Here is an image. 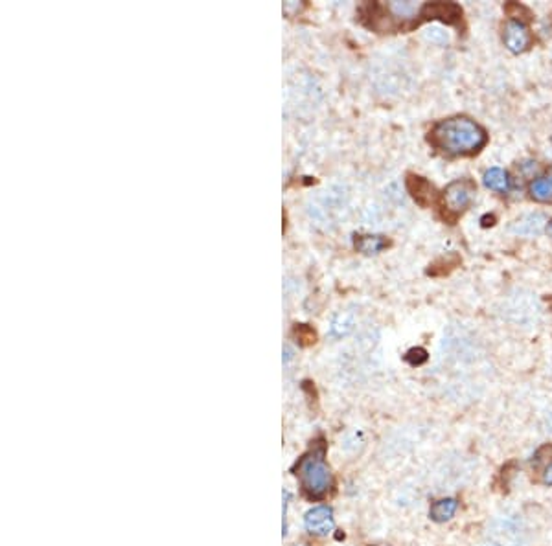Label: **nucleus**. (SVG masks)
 <instances>
[{"mask_svg":"<svg viewBox=\"0 0 552 546\" xmlns=\"http://www.w3.org/2000/svg\"><path fill=\"white\" fill-rule=\"evenodd\" d=\"M429 142L450 157H470L484 148L488 134L471 118L451 116L433 125Z\"/></svg>","mask_w":552,"mask_h":546,"instance_id":"obj_1","label":"nucleus"},{"mask_svg":"<svg viewBox=\"0 0 552 546\" xmlns=\"http://www.w3.org/2000/svg\"><path fill=\"white\" fill-rule=\"evenodd\" d=\"M324 453H326V445L322 439H317L309 453L302 456L297 465L302 491L312 501L324 499L328 491L332 490V471L324 460Z\"/></svg>","mask_w":552,"mask_h":546,"instance_id":"obj_2","label":"nucleus"},{"mask_svg":"<svg viewBox=\"0 0 552 546\" xmlns=\"http://www.w3.org/2000/svg\"><path fill=\"white\" fill-rule=\"evenodd\" d=\"M475 182L470 179H459L447 184L442 194V205L445 212L453 215L464 214L475 199Z\"/></svg>","mask_w":552,"mask_h":546,"instance_id":"obj_3","label":"nucleus"},{"mask_svg":"<svg viewBox=\"0 0 552 546\" xmlns=\"http://www.w3.org/2000/svg\"><path fill=\"white\" fill-rule=\"evenodd\" d=\"M503 42H505L506 50L512 54H523L527 52L532 45V33L528 26L521 21H508L503 26Z\"/></svg>","mask_w":552,"mask_h":546,"instance_id":"obj_4","label":"nucleus"},{"mask_svg":"<svg viewBox=\"0 0 552 546\" xmlns=\"http://www.w3.org/2000/svg\"><path fill=\"white\" fill-rule=\"evenodd\" d=\"M420 17L424 21H440L444 24H459L462 19V8L453 2H429L422 6Z\"/></svg>","mask_w":552,"mask_h":546,"instance_id":"obj_5","label":"nucleus"},{"mask_svg":"<svg viewBox=\"0 0 552 546\" xmlns=\"http://www.w3.org/2000/svg\"><path fill=\"white\" fill-rule=\"evenodd\" d=\"M304 526L312 536H330L335 528L333 511L330 506H315L304 515Z\"/></svg>","mask_w":552,"mask_h":546,"instance_id":"obj_6","label":"nucleus"},{"mask_svg":"<svg viewBox=\"0 0 552 546\" xmlns=\"http://www.w3.org/2000/svg\"><path fill=\"white\" fill-rule=\"evenodd\" d=\"M407 192L411 194V197L414 199V203H418L422 208H429L435 203V188L424 177L420 175H407Z\"/></svg>","mask_w":552,"mask_h":546,"instance_id":"obj_7","label":"nucleus"},{"mask_svg":"<svg viewBox=\"0 0 552 546\" xmlns=\"http://www.w3.org/2000/svg\"><path fill=\"white\" fill-rule=\"evenodd\" d=\"M353 247L355 251L365 256H376L379 252L387 251L390 247L389 237L381 234H359L353 237Z\"/></svg>","mask_w":552,"mask_h":546,"instance_id":"obj_8","label":"nucleus"},{"mask_svg":"<svg viewBox=\"0 0 552 546\" xmlns=\"http://www.w3.org/2000/svg\"><path fill=\"white\" fill-rule=\"evenodd\" d=\"M486 188L493 189L497 194H508L512 188L510 175L506 173L503 168H490L482 177Z\"/></svg>","mask_w":552,"mask_h":546,"instance_id":"obj_9","label":"nucleus"},{"mask_svg":"<svg viewBox=\"0 0 552 546\" xmlns=\"http://www.w3.org/2000/svg\"><path fill=\"white\" fill-rule=\"evenodd\" d=\"M457 508H459V501L457 499H440V501L433 502L429 510L431 521L438 522V524L451 521L453 515L457 513Z\"/></svg>","mask_w":552,"mask_h":546,"instance_id":"obj_10","label":"nucleus"},{"mask_svg":"<svg viewBox=\"0 0 552 546\" xmlns=\"http://www.w3.org/2000/svg\"><path fill=\"white\" fill-rule=\"evenodd\" d=\"M545 223H549L545 215L530 214V215H525V217H521V219H517L516 223H514V226H512V230H514V232H517V234L534 235V234H539V232H542V228Z\"/></svg>","mask_w":552,"mask_h":546,"instance_id":"obj_11","label":"nucleus"},{"mask_svg":"<svg viewBox=\"0 0 552 546\" xmlns=\"http://www.w3.org/2000/svg\"><path fill=\"white\" fill-rule=\"evenodd\" d=\"M530 197L537 203H552V179L551 177H537L530 182Z\"/></svg>","mask_w":552,"mask_h":546,"instance_id":"obj_12","label":"nucleus"},{"mask_svg":"<svg viewBox=\"0 0 552 546\" xmlns=\"http://www.w3.org/2000/svg\"><path fill=\"white\" fill-rule=\"evenodd\" d=\"M353 329V317L350 313H341L337 317L333 318L332 327H330V335L333 338L346 337L348 333Z\"/></svg>","mask_w":552,"mask_h":546,"instance_id":"obj_13","label":"nucleus"},{"mask_svg":"<svg viewBox=\"0 0 552 546\" xmlns=\"http://www.w3.org/2000/svg\"><path fill=\"white\" fill-rule=\"evenodd\" d=\"M387 10H389L390 15L398 17V19H413V17L420 15L422 8H418L414 2H390Z\"/></svg>","mask_w":552,"mask_h":546,"instance_id":"obj_14","label":"nucleus"},{"mask_svg":"<svg viewBox=\"0 0 552 546\" xmlns=\"http://www.w3.org/2000/svg\"><path fill=\"white\" fill-rule=\"evenodd\" d=\"M293 335L298 338L302 346H309V344L317 341V333H315L313 327L307 326V324H297V326L293 327Z\"/></svg>","mask_w":552,"mask_h":546,"instance_id":"obj_15","label":"nucleus"},{"mask_svg":"<svg viewBox=\"0 0 552 546\" xmlns=\"http://www.w3.org/2000/svg\"><path fill=\"white\" fill-rule=\"evenodd\" d=\"M427 359H429V355H427L424 348H411L409 352L405 353V361L411 366H420V364L427 363Z\"/></svg>","mask_w":552,"mask_h":546,"instance_id":"obj_16","label":"nucleus"},{"mask_svg":"<svg viewBox=\"0 0 552 546\" xmlns=\"http://www.w3.org/2000/svg\"><path fill=\"white\" fill-rule=\"evenodd\" d=\"M542 482L545 485H552V464H549V467L543 471V478Z\"/></svg>","mask_w":552,"mask_h":546,"instance_id":"obj_17","label":"nucleus"},{"mask_svg":"<svg viewBox=\"0 0 552 546\" xmlns=\"http://www.w3.org/2000/svg\"><path fill=\"white\" fill-rule=\"evenodd\" d=\"M293 359V350L289 346L284 348V363H289Z\"/></svg>","mask_w":552,"mask_h":546,"instance_id":"obj_18","label":"nucleus"},{"mask_svg":"<svg viewBox=\"0 0 552 546\" xmlns=\"http://www.w3.org/2000/svg\"><path fill=\"white\" fill-rule=\"evenodd\" d=\"M545 230H547L549 237H551V240H552V219L549 221V223H547V228H545Z\"/></svg>","mask_w":552,"mask_h":546,"instance_id":"obj_19","label":"nucleus"},{"mask_svg":"<svg viewBox=\"0 0 552 546\" xmlns=\"http://www.w3.org/2000/svg\"><path fill=\"white\" fill-rule=\"evenodd\" d=\"M551 179H552V168H551Z\"/></svg>","mask_w":552,"mask_h":546,"instance_id":"obj_20","label":"nucleus"}]
</instances>
